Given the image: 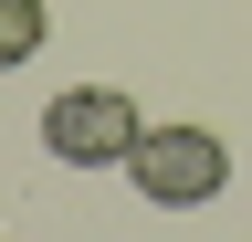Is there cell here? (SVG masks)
Segmentation results:
<instances>
[{
  "mask_svg": "<svg viewBox=\"0 0 252 242\" xmlns=\"http://www.w3.org/2000/svg\"><path fill=\"white\" fill-rule=\"evenodd\" d=\"M126 179H137L147 210H210L220 190H231V147H220L210 127H147L137 147H126Z\"/></svg>",
  "mask_w": 252,
  "mask_h": 242,
  "instance_id": "cell-1",
  "label": "cell"
},
{
  "mask_svg": "<svg viewBox=\"0 0 252 242\" xmlns=\"http://www.w3.org/2000/svg\"><path fill=\"white\" fill-rule=\"evenodd\" d=\"M147 137V116L126 84H63V95L42 105V147L63 169H126V147Z\"/></svg>",
  "mask_w": 252,
  "mask_h": 242,
  "instance_id": "cell-2",
  "label": "cell"
},
{
  "mask_svg": "<svg viewBox=\"0 0 252 242\" xmlns=\"http://www.w3.org/2000/svg\"><path fill=\"white\" fill-rule=\"evenodd\" d=\"M42 42H53V11H42V0H0V74H21Z\"/></svg>",
  "mask_w": 252,
  "mask_h": 242,
  "instance_id": "cell-3",
  "label": "cell"
}]
</instances>
